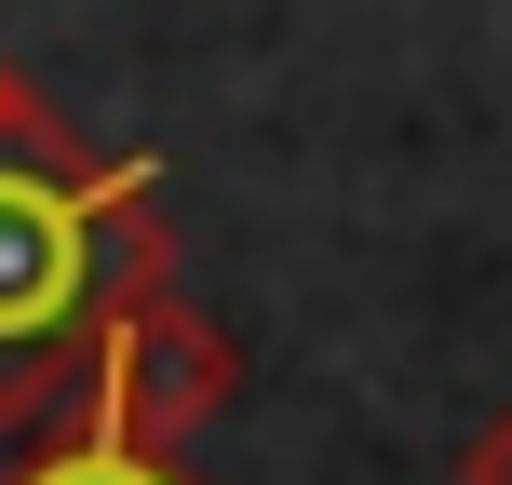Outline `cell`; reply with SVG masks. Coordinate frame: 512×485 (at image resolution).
Instances as JSON below:
<instances>
[{
    "label": "cell",
    "mask_w": 512,
    "mask_h": 485,
    "mask_svg": "<svg viewBox=\"0 0 512 485\" xmlns=\"http://www.w3.org/2000/svg\"><path fill=\"white\" fill-rule=\"evenodd\" d=\"M230 391H243V337L216 324L189 283H149V297L108 310L95 364H81V432L135 445V459H189V432H203Z\"/></svg>",
    "instance_id": "7a4b0ae2"
},
{
    "label": "cell",
    "mask_w": 512,
    "mask_h": 485,
    "mask_svg": "<svg viewBox=\"0 0 512 485\" xmlns=\"http://www.w3.org/2000/svg\"><path fill=\"white\" fill-rule=\"evenodd\" d=\"M459 485H512V405H499V418H486V432H472V445H459Z\"/></svg>",
    "instance_id": "5b68a950"
},
{
    "label": "cell",
    "mask_w": 512,
    "mask_h": 485,
    "mask_svg": "<svg viewBox=\"0 0 512 485\" xmlns=\"http://www.w3.org/2000/svg\"><path fill=\"white\" fill-rule=\"evenodd\" d=\"M0 162H81V135H68V108L41 95V81L0 54Z\"/></svg>",
    "instance_id": "277c9868"
},
{
    "label": "cell",
    "mask_w": 512,
    "mask_h": 485,
    "mask_svg": "<svg viewBox=\"0 0 512 485\" xmlns=\"http://www.w3.org/2000/svg\"><path fill=\"white\" fill-rule=\"evenodd\" d=\"M176 283V216H162V162H0V432L81 405L108 310Z\"/></svg>",
    "instance_id": "6da1fadb"
},
{
    "label": "cell",
    "mask_w": 512,
    "mask_h": 485,
    "mask_svg": "<svg viewBox=\"0 0 512 485\" xmlns=\"http://www.w3.org/2000/svg\"><path fill=\"white\" fill-rule=\"evenodd\" d=\"M0 485H189L176 459H135V445H108V432H41Z\"/></svg>",
    "instance_id": "3957f363"
}]
</instances>
